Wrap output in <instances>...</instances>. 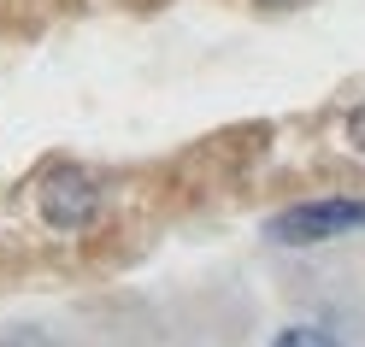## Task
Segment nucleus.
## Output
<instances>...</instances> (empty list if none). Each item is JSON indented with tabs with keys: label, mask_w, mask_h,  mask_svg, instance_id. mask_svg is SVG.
<instances>
[{
	"label": "nucleus",
	"mask_w": 365,
	"mask_h": 347,
	"mask_svg": "<svg viewBox=\"0 0 365 347\" xmlns=\"http://www.w3.org/2000/svg\"><path fill=\"white\" fill-rule=\"evenodd\" d=\"M36 206H41V218H48L53 229H88L101 218V182L88 177V171H77V165H59V171H48L41 177V189H36Z\"/></svg>",
	"instance_id": "nucleus-1"
},
{
	"label": "nucleus",
	"mask_w": 365,
	"mask_h": 347,
	"mask_svg": "<svg viewBox=\"0 0 365 347\" xmlns=\"http://www.w3.org/2000/svg\"><path fill=\"white\" fill-rule=\"evenodd\" d=\"M365 224V200H307L294 212L271 218V242L283 247H307V242H330L341 229H359Z\"/></svg>",
	"instance_id": "nucleus-2"
},
{
	"label": "nucleus",
	"mask_w": 365,
	"mask_h": 347,
	"mask_svg": "<svg viewBox=\"0 0 365 347\" xmlns=\"http://www.w3.org/2000/svg\"><path fill=\"white\" fill-rule=\"evenodd\" d=\"M271 347H341L330 330H318V323H294V330H283Z\"/></svg>",
	"instance_id": "nucleus-3"
},
{
	"label": "nucleus",
	"mask_w": 365,
	"mask_h": 347,
	"mask_svg": "<svg viewBox=\"0 0 365 347\" xmlns=\"http://www.w3.org/2000/svg\"><path fill=\"white\" fill-rule=\"evenodd\" d=\"M259 6H277L283 12V6H301V0H259Z\"/></svg>",
	"instance_id": "nucleus-4"
}]
</instances>
